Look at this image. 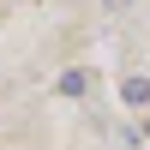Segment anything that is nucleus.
<instances>
[{"label":"nucleus","mask_w":150,"mask_h":150,"mask_svg":"<svg viewBox=\"0 0 150 150\" xmlns=\"http://www.w3.org/2000/svg\"><path fill=\"white\" fill-rule=\"evenodd\" d=\"M120 102H126V108H144L150 102V78H120Z\"/></svg>","instance_id":"1"},{"label":"nucleus","mask_w":150,"mask_h":150,"mask_svg":"<svg viewBox=\"0 0 150 150\" xmlns=\"http://www.w3.org/2000/svg\"><path fill=\"white\" fill-rule=\"evenodd\" d=\"M54 90H60V96H84V90H90V78H84V72H60Z\"/></svg>","instance_id":"2"}]
</instances>
